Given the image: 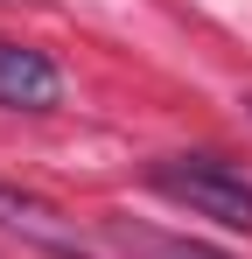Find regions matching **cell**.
Here are the masks:
<instances>
[{
	"mask_svg": "<svg viewBox=\"0 0 252 259\" xmlns=\"http://www.w3.org/2000/svg\"><path fill=\"white\" fill-rule=\"evenodd\" d=\"M147 182L168 203H182L196 217H217L224 231H252V175L231 168L224 154H168V161L147 168Z\"/></svg>",
	"mask_w": 252,
	"mask_h": 259,
	"instance_id": "cell-1",
	"label": "cell"
},
{
	"mask_svg": "<svg viewBox=\"0 0 252 259\" xmlns=\"http://www.w3.org/2000/svg\"><path fill=\"white\" fill-rule=\"evenodd\" d=\"M63 98V70L28 42H0V105L14 112H49Z\"/></svg>",
	"mask_w": 252,
	"mask_h": 259,
	"instance_id": "cell-2",
	"label": "cell"
},
{
	"mask_svg": "<svg viewBox=\"0 0 252 259\" xmlns=\"http://www.w3.org/2000/svg\"><path fill=\"white\" fill-rule=\"evenodd\" d=\"M0 224H7V231H21V238H28V245H42V252L84 259L77 231H70V217L56 210V203H42V196H28V189H7V182H0Z\"/></svg>",
	"mask_w": 252,
	"mask_h": 259,
	"instance_id": "cell-3",
	"label": "cell"
},
{
	"mask_svg": "<svg viewBox=\"0 0 252 259\" xmlns=\"http://www.w3.org/2000/svg\"><path fill=\"white\" fill-rule=\"evenodd\" d=\"M133 245H140V259H231L217 245H196V238H133Z\"/></svg>",
	"mask_w": 252,
	"mask_h": 259,
	"instance_id": "cell-4",
	"label": "cell"
},
{
	"mask_svg": "<svg viewBox=\"0 0 252 259\" xmlns=\"http://www.w3.org/2000/svg\"><path fill=\"white\" fill-rule=\"evenodd\" d=\"M245 112H252V98H245Z\"/></svg>",
	"mask_w": 252,
	"mask_h": 259,
	"instance_id": "cell-5",
	"label": "cell"
}]
</instances>
